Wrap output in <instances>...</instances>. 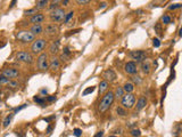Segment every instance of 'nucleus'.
I'll list each match as a JSON object with an SVG mask.
<instances>
[{"label": "nucleus", "mask_w": 182, "mask_h": 137, "mask_svg": "<svg viewBox=\"0 0 182 137\" xmlns=\"http://www.w3.org/2000/svg\"><path fill=\"white\" fill-rule=\"evenodd\" d=\"M47 40L44 39V38H38L36 39L32 45H31V54L32 55H40V54H42L44 51L46 49V47H47Z\"/></svg>", "instance_id": "nucleus-1"}, {"label": "nucleus", "mask_w": 182, "mask_h": 137, "mask_svg": "<svg viewBox=\"0 0 182 137\" xmlns=\"http://www.w3.org/2000/svg\"><path fill=\"white\" fill-rule=\"evenodd\" d=\"M114 100H115L114 93H113V92H107V93L105 94V96L102 97L100 104H99V111H100L102 113H105V112L112 106Z\"/></svg>", "instance_id": "nucleus-2"}, {"label": "nucleus", "mask_w": 182, "mask_h": 137, "mask_svg": "<svg viewBox=\"0 0 182 137\" xmlns=\"http://www.w3.org/2000/svg\"><path fill=\"white\" fill-rule=\"evenodd\" d=\"M16 39L23 43H29L33 42L36 40V37L30 30H21L16 33Z\"/></svg>", "instance_id": "nucleus-3"}, {"label": "nucleus", "mask_w": 182, "mask_h": 137, "mask_svg": "<svg viewBox=\"0 0 182 137\" xmlns=\"http://www.w3.org/2000/svg\"><path fill=\"white\" fill-rule=\"evenodd\" d=\"M15 58L16 61L18 62H22V63H25V64H32L34 58H33V55L28 51H20L16 53L15 55Z\"/></svg>", "instance_id": "nucleus-4"}, {"label": "nucleus", "mask_w": 182, "mask_h": 137, "mask_svg": "<svg viewBox=\"0 0 182 137\" xmlns=\"http://www.w3.org/2000/svg\"><path fill=\"white\" fill-rule=\"evenodd\" d=\"M36 66L40 71H46L49 69V55L47 53L40 54L36 58Z\"/></svg>", "instance_id": "nucleus-5"}, {"label": "nucleus", "mask_w": 182, "mask_h": 137, "mask_svg": "<svg viewBox=\"0 0 182 137\" xmlns=\"http://www.w3.org/2000/svg\"><path fill=\"white\" fill-rule=\"evenodd\" d=\"M65 10L63 9V8H58V9H56V10H54V12H51L50 14H49V18H50L51 23H60V22H64L65 20Z\"/></svg>", "instance_id": "nucleus-6"}, {"label": "nucleus", "mask_w": 182, "mask_h": 137, "mask_svg": "<svg viewBox=\"0 0 182 137\" xmlns=\"http://www.w3.org/2000/svg\"><path fill=\"white\" fill-rule=\"evenodd\" d=\"M134 104H136V96L133 94H125L121 98V105H122V108H124L125 110L128 108V110H130L134 106Z\"/></svg>", "instance_id": "nucleus-7"}, {"label": "nucleus", "mask_w": 182, "mask_h": 137, "mask_svg": "<svg viewBox=\"0 0 182 137\" xmlns=\"http://www.w3.org/2000/svg\"><path fill=\"white\" fill-rule=\"evenodd\" d=\"M129 56L137 61V63H144L146 59H147V53L144 51H131L129 53Z\"/></svg>", "instance_id": "nucleus-8"}, {"label": "nucleus", "mask_w": 182, "mask_h": 137, "mask_svg": "<svg viewBox=\"0 0 182 137\" xmlns=\"http://www.w3.org/2000/svg\"><path fill=\"white\" fill-rule=\"evenodd\" d=\"M1 74L5 75L7 79L14 80L20 77V71H18V69H16V67H6V69L2 70Z\"/></svg>", "instance_id": "nucleus-9"}, {"label": "nucleus", "mask_w": 182, "mask_h": 137, "mask_svg": "<svg viewBox=\"0 0 182 137\" xmlns=\"http://www.w3.org/2000/svg\"><path fill=\"white\" fill-rule=\"evenodd\" d=\"M59 32V26L55 23H48L46 24V26L44 28V33L48 37H54L56 36Z\"/></svg>", "instance_id": "nucleus-10"}, {"label": "nucleus", "mask_w": 182, "mask_h": 137, "mask_svg": "<svg viewBox=\"0 0 182 137\" xmlns=\"http://www.w3.org/2000/svg\"><path fill=\"white\" fill-rule=\"evenodd\" d=\"M102 78H104L105 81H107V82H114L117 79L116 72L113 69H107V70H105L104 73H102Z\"/></svg>", "instance_id": "nucleus-11"}, {"label": "nucleus", "mask_w": 182, "mask_h": 137, "mask_svg": "<svg viewBox=\"0 0 182 137\" xmlns=\"http://www.w3.org/2000/svg\"><path fill=\"white\" fill-rule=\"evenodd\" d=\"M46 21V15L44 13H36V15H33L31 18H30V23L32 25H42V23Z\"/></svg>", "instance_id": "nucleus-12"}, {"label": "nucleus", "mask_w": 182, "mask_h": 137, "mask_svg": "<svg viewBox=\"0 0 182 137\" xmlns=\"http://www.w3.org/2000/svg\"><path fill=\"white\" fill-rule=\"evenodd\" d=\"M60 65H62V62H60L59 57H57V56H52L49 59V69H50L51 71H54V72L58 71L59 69H60Z\"/></svg>", "instance_id": "nucleus-13"}, {"label": "nucleus", "mask_w": 182, "mask_h": 137, "mask_svg": "<svg viewBox=\"0 0 182 137\" xmlns=\"http://www.w3.org/2000/svg\"><path fill=\"white\" fill-rule=\"evenodd\" d=\"M124 70L128 74H132L134 75L137 73V64L136 62H128L126 64L124 65Z\"/></svg>", "instance_id": "nucleus-14"}, {"label": "nucleus", "mask_w": 182, "mask_h": 137, "mask_svg": "<svg viewBox=\"0 0 182 137\" xmlns=\"http://www.w3.org/2000/svg\"><path fill=\"white\" fill-rule=\"evenodd\" d=\"M59 47H60V41L59 40H55L50 43L49 46V54L52 56H56L59 51Z\"/></svg>", "instance_id": "nucleus-15"}, {"label": "nucleus", "mask_w": 182, "mask_h": 137, "mask_svg": "<svg viewBox=\"0 0 182 137\" xmlns=\"http://www.w3.org/2000/svg\"><path fill=\"white\" fill-rule=\"evenodd\" d=\"M30 31L34 34V37L36 36H40V34H42L44 33V26L42 25H32L31 26V29H30Z\"/></svg>", "instance_id": "nucleus-16"}, {"label": "nucleus", "mask_w": 182, "mask_h": 137, "mask_svg": "<svg viewBox=\"0 0 182 137\" xmlns=\"http://www.w3.org/2000/svg\"><path fill=\"white\" fill-rule=\"evenodd\" d=\"M48 6H49V1L48 0H38V1H36V9H46Z\"/></svg>", "instance_id": "nucleus-17"}, {"label": "nucleus", "mask_w": 182, "mask_h": 137, "mask_svg": "<svg viewBox=\"0 0 182 137\" xmlns=\"http://www.w3.org/2000/svg\"><path fill=\"white\" fill-rule=\"evenodd\" d=\"M146 105H147V98L141 96L137 102V111H141L144 108H146Z\"/></svg>", "instance_id": "nucleus-18"}, {"label": "nucleus", "mask_w": 182, "mask_h": 137, "mask_svg": "<svg viewBox=\"0 0 182 137\" xmlns=\"http://www.w3.org/2000/svg\"><path fill=\"white\" fill-rule=\"evenodd\" d=\"M108 87H109V82L105 81V80L100 81V84H99V95H102L104 93H106L107 89H108Z\"/></svg>", "instance_id": "nucleus-19"}, {"label": "nucleus", "mask_w": 182, "mask_h": 137, "mask_svg": "<svg viewBox=\"0 0 182 137\" xmlns=\"http://www.w3.org/2000/svg\"><path fill=\"white\" fill-rule=\"evenodd\" d=\"M123 89H124V93H126V94H132L133 90H134V85H133L132 82H125L123 86Z\"/></svg>", "instance_id": "nucleus-20"}, {"label": "nucleus", "mask_w": 182, "mask_h": 137, "mask_svg": "<svg viewBox=\"0 0 182 137\" xmlns=\"http://www.w3.org/2000/svg\"><path fill=\"white\" fill-rule=\"evenodd\" d=\"M70 56H71V51H70V48H68V47H64V49H63V54L60 55L59 59L64 62V61H67V59L70 58Z\"/></svg>", "instance_id": "nucleus-21"}, {"label": "nucleus", "mask_w": 182, "mask_h": 137, "mask_svg": "<svg viewBox=\"0 0 182 137\" xmlns=\"http://www.w3.org/2000/svg\"><path fill=\"white\" fill-rule=\"evenodd\" d=\"M13 118H14V113H9L5 119H4V122H2V127L4 128H7L8 126L10 125L12 122V120H13Z\"/></svg>", "instance_id": "nucleus-22"}, {"label": "nucleus", "mask_w": 182, "mask_h": 137, "mask_svg": "<svg viewBox=\"0 0 182 137\" xmlns=\"http://www.w3.org/2000/svg\"><path fill=\"white\" fill-rule=\"evenodd\" d=\"M124 89L123 87H117L116 90H115V93H114V96H115V98H122L124 96Z\"/></svg>", "instance_id": "nucleus-23"}, {"label": "nucleus", "mask_w": 182, "mask_h": 137, "mask_svg": "<svg viewBox=\"0 0 182 137\" xmlns=\"http://www.w3.org/2000/svg\"><path fill=\"white\" fill-rule=\"evenodd\" d=\"M59 4H60V1H51L50 4H49V6H48L50 13L54 12V10H56V9H58V8H60L59 7Z\"/></svg>", "instance_id": "nucleus-24"}, {"label": "nucleus", "mask_w": 182, "mask_h": 137, "mask_svg": "<svg viewBox=\"0 0 182 137\" xmlns=\"http://www.w3.org/2000/svg\"><path fill=\"white\" fill-rule=\"evenodd\" d=\"M116 113L120 116H128V111L122 106H117L116 108Z\"/></svg>", "instance_id": "nucleus-25"}, {"label": "nucleus", "mask_w": 182, "mask_h": 137, "mask_svg": "<svg viewBox=\"0 0 182 137\" xmlns=\"http://www.w3.org/2000/svg\"><path fill=\"white\" fill-rule=\"evenodd\" d=\"M33 101L36 102V103H38L39 105H41V106H44V103H46V98H42V97H40V96H34Z\"/></svg>", "instance_id": "nucleus-26"}, {"label": "nucleus", "mask_w": 182, "mask_h": 137, "mask_svg": "<svg viewBox=\"0 0 182 137\" xmlns=\"http://www.w3.org/2000/svg\"><path fill=\"white\" fill-rule=\"evenodd\" d=\"M73 16H74V12H73V10H70V12H68V13L65 15V20H64V23H65V24H68V23H70V21H71V20L73 18Z\"/></svg>", "instance_id": "nucleus-27"}, {"label": "nucleus", "mask_w": 182, "mask_h": 137, "mask_svg": "<svg viewBox=\"0 0 182 137\" xmlns=\"http://www.w3.org/2000/svg\"><path fill=\"white\" fill-rule=\"evenodd\" d=\"M141 67H142V72L145 74H149V72H150V64L149 63H142Z\"/></svg>", "instance_id": "nucleus-28"}, {"label": "nucleus", "mask_w": 182, "mask_h": 137, "mask_svg": "<svg viewBox=\"0 0 182 137\" xmlns=\"http://www.w3.org/2000/svg\"><path fill=\"white\" fill-rule=\"evenodd\" d=\"M8 87H10V88H18V87H20V82H18L16 79L9 80V82H8Z\"/></svg>", "instance_id": "nucleus-29"}, {"label": "nucleus", "mask_w": 182, "mask_h": 137, "mask_svg": "<svg viewBox=\"0 0 182 137\" xmlns=\"http://www.w3.org/2000/svg\"><path fill=\"white\" fill-rule=\"evenodd\" d=\"M36 14V8H31V9H26V10H24V15H26V16H33V15Z\"/></svg>", "instance_id": "nucleus-30"}, {"label": "nucleus", "mask_w": 182, "mask_h": 137, "mask_svg": "<svg viewBox=\"0 0 182 137\" xmlns=\"http://www.w3.org/2000/svg\"><path fill=\"white\" fill-rule=\"evenodd\" d=\"M131 80H132V84L134 85V84H137V85H140L141 82H142V80H141V78L139 77V75H133L131 78Z\"/></svg>", "instance_id": "nucleus-31"}, {"label": "nucleus", "mask_w": 182, "mask_h": 137, "mask_svg": "<svg viewBox=\"0 0 182 137\" xmlns=\"http://www.w3.org/2000/svg\"><path fill=\"white\" fill-rule=\"evenodd\" d=\"M8 82H9V79H7L5 75H2V74L0 73V86H2V85H8Z\"/></svg>", "instance_id": "nucleus-32"}, {"label": "nucleus", "mask_w": 182, "mask_h": 137, "mask_svg": "<svg viewBox=\"0 0 182 137\" xmlns=\"http://www.w3.org/2000/svg\"><path fill=\"white\" fill-rule=\"evenodd\" d=\"M95 89H96V87H94V86L89 87V88H87V89L82 93V95H83V96H86V95H88V94H92V93L95 92Z\"/></svg>", "instance_id": "nucleus-33"}, {"label": "nucleus", "mask_w": 182, "mask_h": 137, "mask_svg": "<svg viewBox=\"0 0 182 137\" xmlns=\"http://www.w3.org/2000/svg\"><path fill=\"white\" fill-rule=\"evenodd\" d=\"M171 16H168V15H164L163 17H162V22L164 23V24H170L171 23Z\"/></svg>", "instance_id": "nucleus-34"}, {"label": "nucleus", "mask_w": 182, "mask_h": 137, "mask_svg": "<svg viewBox=\"0 0 182 137\" xmlns=\"http://www.w3.org/2000/svg\"><path fill=\"white\" fill-rule=\"evenodd\" d=\"M131 135L133 137H140L141 136V131L139 129H133V130H131Z\"/></svg>", "instance_id": "nucleus-35"}, {"label": "nucleus", "mask_w": 182, "mask_h": 137, "mask_svg": "<svg viewBox=\"0 0 182 137\" xmlns=\"http://www.w3.org/2000/svg\"><path fill=\"white\" fill-rule=\"evenodd\" d=\"M73 134H74V136L75 137H81V135H82V130H81L80 128H75L74 131H73Z\"/></svg>", "instance_id": "nucleus-36"}, {"label": "nucleus", "mask_w": 182, "mask_h": 137, "mask_svg": "<svg viewBox=\"0 0 182 137\" xmlns=\"http://www.w3.org/2000/svg\"><path fill=\"white\" fill-rule=\"evenodd\" d=\"M26 106H28V104H22V105H21V106H18V108H14V112H13V113H17V112H20V111H22L23 108H26Z\"/></svg>", "instance_id": "nucleus-37"}, {"label": "nucleus", "mask_w": 182, "mask_h": 137, "mask_svg": "<svg viewBox=\"0 0 182 137\" xmlns=\"http://www.w3.org/2000/svg\"><path fill=\"white\" fill-rule=\"evenodd\" d=\"M182 7V4H174V5H171L168 9L170 10H174V9H178V8H181Z\"/></svg>", "instance_id": "nucleus-38"}, {"label": "nucleus", "mask_w": 182, "mask_h": 137, "mask_svg": "<svg viewBox=\"0 0 182 137\" xmlns=\"http://www.w3.org/2000/svg\"><path fill=\"white\" fill-rule=\"evenodd\" d=\"M153 45H154V47H156V48H158L160 46V39H157V38H155L153 40Z\"/></svg>", "instance_id": "nucleus-39"}, {"label": "nucleus", "mask_w": 182, "mask_h": 137, "mask_svg": "<svg viewBox=\"0 0 182 137\" xmlns=\"http://www.w3.org/2000/svg\"><path fill=\"white\" fill-rule=\"evenodd\" d=\"M90 1L89 0H78L76 1V4H79V5H88Z\"/></svg>", "instance_id": "nucleus-40"}, {"label": "nucleus", "mask_w": 182, "mask_h": 137, "mask_svg": "<svg viewBox=\"0 0 182 137\" xmlns=\"http://www.w3.org/2000/svg\"><path fill=\"white\" fill-rule=\"evenodd\" d=\"M56 100V96H48L47 98H46V101L47 102H54Z\"/></svg>", "instance_id": "nucleus-41"}, {"label": "nucleus", "mask_w": 182, "mask_h": 137, "mask_svg": "<svg viewBox=\"0 0 182 137\" xmlns=\"http://www.w3.org/2000/svg\"><path fill=\"white\" fill-rule=\"evenodd\" d=\"M94 137H104V131H102V130L98 131V133H97V134H96Z\"/></svg>", "instance_id": "nucleus-42"}, {"label": "nucleus", "mask_w": 182, "mask_h": 137, "mask_svg": "<svg viewBox=\"0 0 182 137\" xmlns=\"http://www.w3.org/2000/svg\"><path fill=\"white\" fill-rule=\"evenodd\" d=\"M105 7H107V4H106V2H102L100 6H99V9H102V8H105Z\"/></svg>", "instance_id": "nucleus-43"}, {"label": "nucleus", "mask_w": 182, "mask_h": 137, "mask_svg": "<svg viewBox=\"0 0 182 137\" xmlns=\"http://www.w3.org/2000/svg\"><path fill=\"white\" fill-rule=\"evenodd\" d=\"M60 4H62L63 6H68V4H70V1H67V0H65V1H60Z\"/></svg>", "instance_id": "nucleus-44"}, {"label": "nucleus", "mask_w": 182, "mask_h": 137, "mask_svg": "<svg viewBox=\"0 0 182 137\" xmlns=\"http://www.w3.org/2000/svg\"><path fill=\"white\" fill-rule=\"evenodd\" d=\"M136 13H138L139 15H141L144 13V10H142V9H138V10H136Z\"/></svg>", "instance_id": "nucleus-45"}, {"label": "nucleus", "mask_w": 182, "mask_h": 137, "mask_svg": "<svg viewBox=\"0 0 182 137\" xmlns=\"http://www.w3.org/2000/svg\"><path fill=\"white\" fill-rule=\"evenodd\" d=\"M179 36L182 37V26H181V29H180V31H179Z\"/></svg>", "instance_id": "nucleus-46"}, {"label": "nucleus", "mask_w": 182, "mask_h": 137, "mask_svg": "<svg viewBox=\"0 0 182 137\" xmlns=\"http://www.w3.org/2000/svg\"><path fill=\"white\" fill-rule=\"evenodd\" d=\"M41 93H42V94H47V90H46V89H42V92H41Z\"/></svg>", "instance_id": "nucleus-47"}, {"label": "nucleus", "mask_w": 182, "mask_h": 137, "mask_svg": "<svg viewBox=\"0 0 182 137\" xmlns=\"http://www.w3.org/2000/svg\"><path fill=\"white\" fill-rule=\"evenodd\" d=\"M1 98H2V93L0 92V101H1Z\"/></svg>", "instance_id": "nucleus-48"}, {"label": "nucleus", "mask_w": 182, "mask_h": 137, "mask_svg": "<svg viewBox=\"0 0 182 137\" xmlns=\"http://www.w3.org/2000/svg\"><path fill=\"white\" fill-rule=\"evenodd\" d=\"M109 137H116V136H109Z\"/></svg>", "instance_id": "nucleus-49"}]
</instances>
